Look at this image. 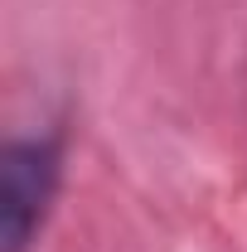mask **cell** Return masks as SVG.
Returning <instances> with one entry per match:
<instances>
[{"label":"cell","mask_w":247,"mask_h":252,"mask_svg":"<svg viewBox=\"0 0 247 252\" xmlns=\"http://www.w3.org/2000/svg\"><path fill=\"white\" fill-rule=\"evenodd\" d=\"M68 175V131H15L0 146V252H34Z\"/></svg>","instance_id":"obj_1"}]
</instances>
